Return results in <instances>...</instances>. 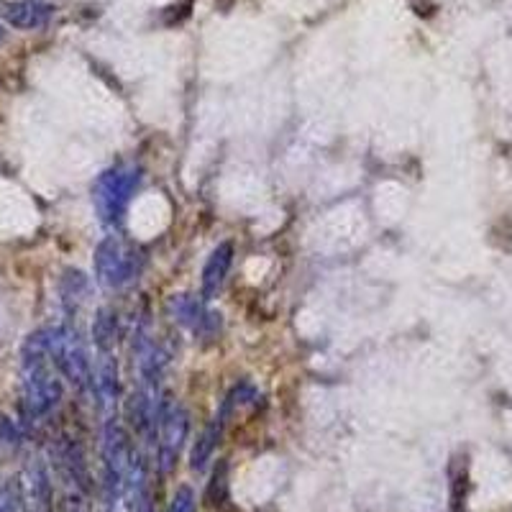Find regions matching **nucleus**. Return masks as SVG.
<instances>
[{"label":"nucleus","mask_w":512,"mask_h":512,"mask_svg":"<svg viewBox=\"0 0 512 512\" xmlns=\"http://www.w3.org/2000/svg\"><path fill=\"white\" fill-rule=\"evenodd\" d=\"M13 510V497L11 492H8V487L3 484V479H0V512H11Z\"/></svg>","instance_id":"2eb2a0df"},{"label":"nucleus","mask_w":512,"mask_h":512,"mask_svg":"<svg viewBox=\"0 0 512 512\" xmlns=\"http://www.w3.org/2000/svg\"><path fill=\"white\" fill-rule=\"evenodd\" d=\"M62 400V382L47 346V331H36L21 349V405L26 418L52 413Z\"/></svg>","instance_id":"f257e3e1"},{"label":"nucleus","mask_w":512,"mask_h":512,"mask_svg":"<svg viewBox=\"0 0 512 512\" xmlns=\"http://www.w3.org/2000/svg\"><path fill=\"white\" fill-rule=\"evenodd\" d=\"M44 331H47L49 356H52L57 372L62 374L82 397H95L93 361H90L88 349L82 344L80 333L72 326H54L44 328Z\"/></svg>","instance_id":"f03ea898"},{"label":"nucleus","mask_w":512,"mask_h":512,"mask_svg":"<svg viewBox=\"0 0 512 512\" xmlns=\"http://www.w3.org/2000/svg\"><path fill=\"white\" fill-rule=\"evenodd\" d=\"M88 292V277L77 269H67L62 277V300L67 308H77L82 303V295Z\"/></svg>","instance_id":"ddd939ff"},{"label":"nucleus","mask_w":512,"mask_h":512,"mask_svg":"<svg viewBox=\"0 0 512 512\" xmlns=\"http://www.w3.org/2000/svg\"><path fill=\"white\" fill-rule=\"evenodd\" d=\"M187 433H190V415L175 397L164 395L159 405L157 420V469L159 474H169L177 466L182 448H185Z\"/></svg>","instance_id":"20e7f679"},{"label":"nucleus","mask_w":512,"mask_h":512,"mask_svg":"<svg viewBox=\"0 0 512 512\" xmlns=\"http://www.w3.org/2000/svg\"><path fill=\"white\" fill-rule=\"evenodd\" d=\"M21 500L26 512H54L52 502V479L47 466L41 461H31L21 477Z\"/></svg>","instance_id":"6e6552de"},{"label":"nucleus","mask_w":512,"mask_h":512,"mask_svg":"<svg viewBox=\"0 0 512 512\" xmlns=\"http://www.w3.org/2000/svg\"><path fill=\"white\" fill-rule=\"evenodd\" d=\"M52 13L54 6L47 3V0H13V3L3 8L6 24L21 31L41 29L52 18Z\"/></svg>","instance_id":"1a4fd4ad"},{"label":"nucleus","mask_w":512,"mask_h":512,"mask_svg":"<svg viewBox=\"0 0 512 512\" xmlns=\"http://www.w3.org/2000/svg\"><path fill=\"white\" fill-rule=\"evenodd\" d=\"M141 256L121 236H105L95 249V280L108 290H121L139 274Z\"/></svg>","instance_id":"39448f33"},{"label":"nucleus","mask_w":512,"mask_h":512,"mask_svg":"<svg viewBox=\"0 0 512 512\" xmlns=\"http://www.w3.org/2000/svg\"><path fill=\"white\" fill-rule=\"evenodd\" d=\"M226 423H228V420L223 418L221 413H218L216 418L205 425V431L200 433L198 441H195V446H192V454H190V469H192V472H203L205 466H208V461L213 459L218 443H221V436H223V428H226Z\"/></svg>","instance_id":"9b49d317"},{"label":"nucleus","mask_w":512,"mask_h":512,"mask_svg":"<svg viewBox=\"0 0 512 512\" xmlns=\"http://www.w3.org/2000/svg\"><path fill=\"white\" fill-rule=\"evenodd\" d=\"M95 402H98L100 413L105 418L116 415L118 395H121V382H118V359L113 349H98V359H95Z\"/></svg>","instance_id":"0eeeda50"},{"label":"nucleus","mask_w":512,"mask_h":512,"mask_svg":"<svg viewBox=\"0 0 512 512\" xmlns=\"http://www.w3.org/2000/svg\"><path fill=\"white\" fill-rule=\"evenodd\" d=\"M118 320L111 308H100L93 323V341L95 349H116Z\"/></svg>","instance_id":"f8f14e48"},{"label":"nucleus","mask_w":512,"mask_h":512,"mask_svg":"<svg viewBox=\"0 0 512 512\" xmlns=\"http://www.w3.org/2000/svg\"><path fill=\"white\" fill-rule=\"evenodd\" d=\"M139 182L141 169L136 164H116L98 175V180L93 182V205L95 216L100 218L103 226H121Z\"/></svg>","instance_id":"7ed1b4c3"},{"label":"nucleus","mask_w":512,"mask_h":512,"mask_svg":"<svg viewBox=\"0 0 512 512\" xmlns=\"http://www.w3.org/2000/svg\"><path fill=\"white\" fill-rule=\"evenodd\" d=\"M3 39H6V31H3V26H0V44H3Z\"/></svg>","instance_id":"dca6fc26"},{"label":"nucleus","mask_w":512,"mask_h":512,"mask_svg":"<svg viewBox=\"0 0 512 512\" xmlns=\"http://www.w3.org/2000/svg\"><path fill=\"white\" fill-rule=\"evenodd\" d=\"M169 315L180 323V326L190 328L192 333H198L203 338H213L221 331V315L216 310L205 308L203 297L195 295H175L169 297L167 303Z\"/></svg>","instance_id":"423d86ee"},{"label":"nucleus","mask_w":512,"mask_h":512,"mask_svg":"<svg viewBox=\"0 0 512 512\" xmlns=\"http://www.w3.org/2000/svg\"><path fill=\"white\" fill-rule=\"evenodd\" d=\"M167 512H195V492L187 484L177 487L175 497L169 502Z\"/></svg>","instance_id":"4468645a"},{"label":"nucleus","mask_w":512,"mask_h":512,"mask_svg":"<svg viewBox=\"0 0 512 512\" xmlns=\"http://www.w3.org/2000/svg\"><path fill=\"white\" fill-rule=\"evenodd\" d=\"M231 262H233L231 241H223V244H218L216 249L210 251L208 262H205L203 267V280H200V297H203L205 303L218 295L223 280H226L228 269H231Z\"/></svg>","instance_id":"9d476101"}]
</instances>
